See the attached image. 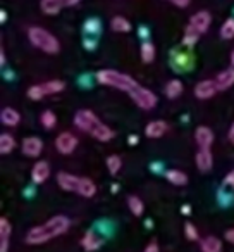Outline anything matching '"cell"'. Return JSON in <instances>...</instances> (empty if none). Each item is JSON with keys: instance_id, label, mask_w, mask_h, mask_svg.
I'll use <instances>...</instances> for the list:
<instances>
[{"instance_id": "obj_1", "label": "cell", "mask_w": 234, "mask_h": 252, "mask_svg": "<svg viewBox=\"0 0 234 252\" xmlns=\"http://www.w3.org/2000/svg\"><path fill=\"white\" fill-rule=\"evenodd\" d=\"M71 226V221L67 216H53L50 218L49 221H45L43 224L40 226H35L26 233V244L29 245H40V244H45V242L52 240L55 237H60L62 233H66Z\"/></svg>"}, {"instance_id": "obj_2", "label": "cell", "mask_w": 234, "mask_h": 252, "mask_svg": "<svg viewBox=\"0 0 234 252\" xmlns=\"http://www.w3.org/2000/svg\"><path fill=\"white\" fill-rule=\"evenodd\" d=\"M97 81L100 85H105V87H110V88H117L121 92H131L138 87L136 80L131 78L130 74H124L119 73V71H114V69H102L97 73Z\"/></svg>"}, {"instance_id": "obj_3", "label": "cell", "mask_w": 234, "mask_h": 252, "mask_svg": "<svg viewBox=\"0 0 234 252\" xmlns=\"http://www.w3.org/2000/svg\"><path fill=\"white\" fill-rule=\"evenodd\" d=\"M28 38L36 49L43 50L47 54H57L60 50V43L52 33H49L43 28H29L28 30Z\"/></svg>"}, {"instance_id": "obj_4", "label": "cell", "mask_w": 234, "mask_h": 252, "mask_svg": "<svg viewBox=\"0 0 234 252\" xmlns=\"http://www.w3.org/2000/svg\"><path fill=\"white\" fill-rule=\"evenodd\" d=\"M130 95L134 104H136L138 107L145 109V111H150V109H154L155 105H157V95L152 90H148V88L140 87V85H138Z\"/></svg>"}, {"instance_id": "obj_5", "label": "cell", "mask_w": 234, "mask_h": 252, "mask_svg": "<svg viewBox=\"0 0 234 252\" xmlns=\"http://www.w3.org/2000/svg\"><path fill=\"white\" fill-rule=\"evenodd\" d=\"M100 123V119L95 116V112L88 111V109H81V111L76 112L74 116V125L79 128L81 131H86V133H91Z\"/></svg>"}, {"instance_id": "obj_6", "label": "cell", "mask_w": 234, "mask_h": 252, "mask_svg": "<svg viewBox=\"0 0 234 252\" xmlns=\"http://www.w3.org/2000/svg\"><path fill=\"white\" fill-rule=\"evenodd\" d=\"M81 0H42L40 2V7L45 14L49 16H55L59 14L62 9L66 7H73V5L79 4Z\"/></svg>"}, {"instance_id": "obj_7", "label": "cell", "mask_w": 234, "mask_h": 252, "mask_svg": "<svg viewBox=\"0 0 234 252\" xmlns=\"http://www.w3.org/2000/svg\"><path fill=\"white\" fill-rule=\"evenodd\" d=\"M55 147H57V151L60 152V154H64V156H69V154H73L74 151H76V147H78V138L74 137L71 131H62V133L57 137V140H55Z\"/></svg>"}, {"instance_id": "obj_8", "label": "cell", "mask_w": 234, "mask_h": 252, "mask_svg": "<svg viewBox=\"0 0 234 252\" xmlns=\"http://www.w3.org/2000/svg\"><path fill=\"white\" fill-rule=\"evenodd\" d=\"M210 23H212V16H210V12H207V11L196 12V14H193L191 19H189V26H191L193 30H196L200 35L208 32Z\"/></svg>"}, {"instance_id": "obj_9", "label": "cell", "mask_w": 234, "mask_h": 252, "mask_svg": "<svg viewBox=\"0 0 234 252\" xmlns=\"http://www.w3.org/2000/svg\"><path fill=\"white\" fill-rule=\"evenodd\" d=\"M217 92H219V87H217L215 80H203L195 87V95L200 100H208Z\"/></svg>"}, {"instance_id": "obj_10", "label": "cell", "mask_w": 234, "mask_h": 252, "mask_svg": "<svg viewBox=\"0 0 234 252\" xmlns=\"http://www.w3.org/2000/svg\"><path fill=\"white\" fill-rule=\"evenodd\" d=\"M43 151V142L38 137H28L23 140V154L26 158H38Z\"/></svg>"}, {"instance_id": "obj_11", "label": "cell", "mask_w": 234, "mask_h": 252, "mask_svg": "<svg viewBox=\"0 0 234 252\" xmlns=\"http://www.w3.org/2000/svg\"><path fill=\"white\" fill-rule=\"evenodd\" d=\"M50 176V164L47 161H38L31 169V180L36 185H42Z\"/></svg>"}, {"instance_id": "obj_12", "label": "cell", "mask_w": 234, "mask_h": 252, "mask_svg": "<svg viewBox=\"0 0 234 252\" xmlns=\"http://www.w3.org/2000/svg\"><path fill=\"white\" fill-rule=\"evenodd\" d=\"M79 182H81V178L71 175V173H59V175H57V183H59L60 189L66 190V192H78Z\"/></svg>"}, {"instance_id": "obj_13", "label": "cell", "mask_w": 234, "mask_h": 252, "mask_svg": "<svg viewBox=\"0 0 234 252\" xmlns=\"http://www.w3.org/2000/svg\"><path fill=\"white\" fill-rule=\"evenodd\" d=\"M104 242H105L104 238L98 237L93 230H90V231H86V233H84L83 240H81V247H83L86 252H97L98 249L104 245Z\"/></svg>"}, {"instance_id": "obj_14", "label": "cell", "mask_w": 234, "mask_h": 252, "mask_svg": "<svg viewBox=\"0 0 234 252\" xmlns=\"http://www.w3.org/2000/svg\"><path fill=\"white\" fill-rule=\"evenodd\" d=\"M195 140L200 149H210L213 144V131L207 126H198L195 131Z\"/></svg>"}, {"instance_id": "obj_15", "label": "cell", "mask_w": 234, "mask_h": 252, "mask_svg": "<svg viewBox=\"0 0 234 252\" xmlns=\"http://www.w3.org/2000/svg\"><path fill=\"white\" fill-rule=\"evenodd\" d=\"M196 166H198V169L203 173L212 169L213 156H212V151H210V149H200L198 154H196Z\"/></svg>"}, {"instance_id": "obj_16", "label": "cell", "mask_w": 234, "mask_h": 252, "mask_svg": "<svg viewBox=\"0 0 234 252\" xmlns=\"http://www.w3.org/2000/svg\"><path fill=\"white\" fill-rule=\"evenodd\" d=\"M12 226L7 218H0V252L9 251V240H11Z\"/></svg>"}, {"instance_id": "obj_17", "label": "cell", "mask_w": 234, "mask_h": 252, "mask_svg": "<svg viewBox=\"0 0 234 252\" xmlns=\"http://www.w3.org/2000/svg\"><path fill=\"white\" fill-rule=\"evenodd\" d=\"M167 131V123L165 121H150L145 128V135L148 138H160Z\"/></svg>"}, {"instance_id": "obj_18", "label": "cell", "mask_w": 234, "mask_h": 252, "mask_svg": "<svg viewBox=\"0 0 234 252\" xmlns=\"http://www.w3.org/2000/svg\"><path fill=\"white\" fill-rule=\"evenodd\" d=\"M0 121H2V125H5V126H18L19 121H21V114H19L16 109L5 107V109H2V112H0Z\"/></svg>"}, {"instance_id": "obj_19", "label": "cell", "mask_w": 234, "mask_h": 252, "mask_svg": "<svg viewBox=\"0 0 234 252\" xmlns=\"http://www.w3.org/2000/svg\"><path fill=\"white\" fill-rule=\"evenodd\" d=\"M215 83H217V87H219V90H227V88L233 87L234 85V67L217 74Z\"/></svg>"}, {"instance_id": "obj_20", "label": "cell", "mask_w": 234, "mask_h": 252, "mask_svg": "<svg viewBox=\"0 0 234 252\" xmlns=\"http://www.w3.org/2000/svg\"><path fill=\"white\" fill-rule=\"evenodd\" d=\"M91 137H93L95 140H98V142H110L112 138H114V131H112L107 125H104V123L100 121L97 128L91 131Z\"/></svg>"}, {"instance_id": "obj_21", "label": "cell", "mask_w": 234, "mask_h": 252, "mask_svg": "<svg viewBox=\"0 0 234 252\" xmlns=\"http://www.w3.org/2000/svg\"><path fill=\"white\" fill-rule=\"evenodd\" d=\"M165 178H167V182H171L172 185H176V187H182L188 183V175L179 171V169H169V171L165 173Z\"/></svg>"}, {"instance_id": "obj_22", "label": "cell", "mask_w": 234, "mask_h": 252, "mask_svg": "<svg viewBox=\"0 0 234 252\" xmlns=\"http://www.w3.org/2000/svg\"><path fill=\"white\" fill-rule=\"evenodd\" d=\"M78 193H79L81 197H86V199H90V197H93L95 193H97V185H95L90 178H81Z\"/></svg>"}, {"instance_id": "obj_23", "label": "cell", "mask_w": 234, "mask_h": 252, "mask_svg": "<svg viewBox=\"0 0 234 252\" xmlns=\"http://www.w3.org/2000/svg\"><path fill=\"white\" fill-rule=\"evenodd\" d=\"M200 247H202V252H222V244L215 237H205Z\"/></svg>"}, {"instance_id": "obj_24", "label": "cell", "mask_w": 234, "mask_h": 252, "mask_svg": "<svg viewBox=\"0 0 234 252\" xmlns=\"http://www.w3.org/2000/svg\"><path fill=\"white\" fill-rule=\"evenodd\" d=\"M14 147H16L14 137H11L9 133H2V135H0V152H2V156L11 154V152L14 151Z\"/></svg>"}, {"instance_id": "obj_25", "label": "cell", "mask_w": 234, "mask_h": 252, "mask_svg": "<svg viewBox=\"0 0 234 252\" xmlns=\"http://www.w3.org/2000/svg\"><path fill=\"white\" fill-rule=\"evenodd\" d=\"M110 26H112V30L117 33H130L131 32V23L128 21L126 18H123V16H115V18L110 21Z\"/></svg>"}, {"instance_id": "obj_26", "label": "cell", "mask_w": 234, "mask_h": 252, "mask_svg": "<svg viewBox=\"0 0 234 252\" xmlns=\"http://www.w3.org/2000/svg\"><path fill=\"white\" fill-rule=\"evenodd\" d=\"M165 97L167 98H178L182 94V83L179 80H171L165 85Z\"/></svg>"}, {"instance_id": "obj_27", "label": "cell", "mask_w": 234, "mask_h": 252, "mask_svg": "<svg viewBox=\"0 0 234 252\" xmlns=\"http://www.w3.org/2000/svg\"><path fill=\"white\" fill-rule=\"evenodd\" d=\"M66 88V83L60 80H52V81H47V83H42V90L45 95H52V94H59Z\"/></svg>"}, {"instance_id": "obj_28", "label": "cell", "mask_w": 234, "mask_h": 252, "mask_svg": "<svg viewBox=\"0 0 234 252\" xmlns=\"http://www.w3.org/2000/svg\"><path fill=\"white\" fill-rule=\"evenodd\" d=\"M141 61H143L145 64H150L155 61V45L150 42H145L143 45H141Z\"/></svg>"}, {"instance_id": "obj_29", "label": "cell", "mask_w": 234, "mask_h": 252, "mask_svg": "<svg viewBox=\"0 0 234 252\" xmlns=\"http://www.w3.org/2000/svg\"><path fill=\"white\" fill-rule=\"evenodd\" d=\"M128 206H130L131 213H133L134 216H141V214H143L145 206H143V200H141L140 197L131 195L130 199H128Z\"/></svg>"}, {"instance_id": "obj_30", "label": "cell", "mask_w": 234, "mask_h": 252, "mask_svg": "<svg viewBox=\"0 0 234 252\" xmlns=\"http://www.w3.org/2000/svg\"><path fill=\"white\" fill-rule=\"evenodd\" d=\"M198 38H200V33L196 32V30H193L191 26H188V28H186L184 36H182V45L193 47L196 42H198Z\"/></svg>"}, {"instance_id": "obj_31", "label": "cell", "mask_w": 234, "mask_h": 252, "mask_svg": "<svg viewBox=\"0 0 234 252\" xmlns=\"http://www.w3.org/2000/svg\"><path fill=\"white\" fill-rule=\"evenodd\" d=\"M121 166H123V161H121L119 156H108L107 158V168L112 176H115L121 171Z\"/></svg>"}, {"instance_id": "obj_32", "label": "cell", "mask_w": 234, "mask_h": 252, "mask_svg": "<svg viewBox=\"0 0 234 252\" xmlns=\"http://www.w3.org/2000/svg\"><path fill=\"white\" fill-rule=\"evenodd\" d=\"M220 36H222L224 40L234 38V18H229L224 21L222 28H220Z\"/></svg>"}, {"instance_id": "obj_33", "label": "cell", "mask_w": 234, "mask_h": 252, "mask_svg": "<svg viewBox=\"0 0 234 252\" xmlns=\"http://www.w3.org/2000/svg\"><path fill=\"white\" fill-rule=\"evenodd\" d=\"M40 121H42V125L45 126L47 130H52L53 126H55V123H57V118H55V114H53L52 111H45L42 116H40Z\"/></svg>"}, {"instance_id": "obj_34", "label": "cell", "mask_w": 234, "mask_h": 252, "mask_svg": "<svg viewBox=\"0 0 234 252\" xmlns=\"http://www.w3.org/2000/svg\"><path fill=\"white\" fill-rule=\"evenodd\" d=\"M186 57H189V56H184V54H178V57H174L172 59V66L176 67V69L181 73V71H184L186 67L189 66V61L186 59Z\"/></svg>"}, {"instance_id": "obj_35", "label": "cell", "mask_w": 234, "mask_h": 252, "mask_svg": "<svg viewBox=\"0 0 234 252\" xmlns=\"http://www.w3.org/2000/svg\"><path fill=\"white\" fill-rule=\"evenodd\" d=\"M28 97L31 98V100H42V98L45 97V94H43V90H42V85H33L31 88H28Z\"/></svg>"}, {"instance_id": "obj_36", "label": "cell", "mask_w": 234, "mask_h": 252, "mask_svg": "<svg viewBox=\"0 0 234 252\" xmlns=\"http://www.w3.org/2000/svg\"><path fill=\"white\" fill-rule=\"evenodd\" d=\"M184 233H186V238L188 240H198V230H196L195 226H193L191 223H186V226H184Z\"/></svg>"}, {"instance_id": "obj_37", "label": "cell", "mask_w": 234, "mask_h": 252, "mask_svg": "<svg viewBox=\"0 0 234 252\" xmlns=\"http://www.w3.org/2000/svg\"><path fill=\"white\" fill-rule=\"evenodd\" d=\"M224 189L229 190V193L234 190V169L229 173V175H226V178H224Z\"/></svg>"}, {"instance_id": "obj_38", "label": "cell", "mask_w": 234, "mask_h": 252, "mask_svg": "<svg viewBox=\"0 0 234 252\" xmlns=\"http://www.w3.org/2000/svg\"><path fill=\"white\" fill-rule=\"evenodd\" d=\"M84 30H86V32H98V30H100V23L97 21V19H91V21H88L86 23V26H84Z\"/></svg>"}, {"instance_id": "obj_39", "label": "cell", "mask_w": 234, "mask_h": 252, "mask_svg": "<svg viewBox=\"0 0 234 252\" xmlns=\"http://www.w3.org/2000/svg\"><path fill=\"white\" fill-rule=\"evenodd\" d=\"M171 2L176 5V7H188L191 0H171Z\"/></svg>"}, {"instance_id": "obj_40", "label": "cell", "mask_w": 234, "mask_h": 252, "mask_svg": "<svg viewBox=\"0 0 234 252\" xmlns=\"http://www.w3.org/2000/svg\"><path fill=\"white\" fill-rule=\"evenodd\" d=\"M145 252H160V251H158V245L155 244V242H152V244H148V245H147Z\"/></svg>"}, {"instance_id": "obj_41", "label": "cell", "mask_w": 234, "mask_h": 252, "mask_svg": "<svg viewBox=\"0 0 234 252\" xmlns=\"http://www.w3.org/2000/svg\"><path fill=\"white\" fill-rule=\"evenodd\" d=\"M226 240L231 242V244H234V228H233V230H227L226 231Z\"/></svg>"}, {"instance_id": "obj_42", "label": "cell", "mask_w": 234, "mask_h": 252, "mask_svg": "<svg viewBox=\"0 0 234 252\" xmlns=\"http://www.w3.org/2000/svg\"><path fill=\"white\" fill-rule=\"evenodd\" d=\"M229 142L231 144H234V125L231 126V130H229Z\"/></svg>"}, {"instance_id": "obj_43", "label": "cell", "mask_w": 234, "mask_h": 252, "mask_svg": "<svg viewBox=\"0 0 234 252\" xmlns=\"http://www.w3.org/2000/svg\"><path fill=\"white\" fill-rule=\"evenodd\" d=\"M0 64L4 66L5 64V56H4V50H0Z\"/></svg>"}, {"instance_id": "obj_44", "label": "cell", "mask_w": 234, "mask_h": 252, "mask_svg": "<svg viewBox=\"0 0 234 252\" xmlns=\"http://www.w3.org/2000/svg\"><path fill=\"white\" fill-rule=\"evenodd\" d=\"M191 213V207L189 206H182V214H189Z\"/></svg>"}, {"instance_id": "obj_45", "label": "cell", "mask_w": 234, "mask_h": 252, "mask_svg": "<svg viewBox=\"0 0 234 252\" xmlns=\"http://www.w3.org/2000/svg\"><path fill=\"white\" fill-rule=\"evenodd\" d=\"M0 21L5 23V11H0Z\"/></svg>"}, {"instance_id": "obj_46", "label": "cell", "mask_w": 234, "mask_h": 252, "mask_svg": "<svg viewBox=\"0 0 234 252\" xmlns=\"http://www.w3.org/2000/svg\"><path fill=\"white\" fill-rule=\"evenodd\" d=\"M130 144H138V137H130Z\"/></svg>"}, {"instance_id": "obj_47", "label": "cell", "mask_w": 234, "mask_h": 252, "mask_svg": "<svg viewBox=\"0 0 234 252\" xmlns=\"http://www.w3.org/2000/svg\"><path fill=\"white\" fill-rule=\"evenodd\" d=\"M231 64H233V67H234V50H233V54H231Z\"/></svg>"}]
</instances>
